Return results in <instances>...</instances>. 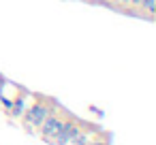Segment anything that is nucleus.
<instances>
[{"mask_svg": "<svg viewBox=\"0 0 156 145\" xmlns=\"http://www.w3.org/2000/svg\"><path fill=\"white\" fill-rule=\"evenodd\" d=\"M54 105H56V102H51L49 98H37L30 107H26V111H24V115H22V117H24V119H22V122H24V128L30 130V132H37Z\"/></svg>", "mask_w": 156, "mask_h": 145, "instance_id": "nucleus-1", "label": "nucleus"}, {"mask_svg": "<svg viewBox=\"0 0 156 145\" xmlns=\"http://www.w3.org/2000/svg\"><path fill=\"white\" fill-rule=\"evenodd\" d=\"M107 141H109V136H107V134H103L101 130H96V132H94V136L90 134V139L86 141V145H109Z\"/></svg>", "mask_w": 156, "mask_h": 145, "instance_id": "nucleus-5", "label": "nucleus"}, {"mask_svg": "<svg viewBox=\"0 0 156 145\" xmlns=\"http://www.w3.org/2000/svg\"><path fill=\"white\" fill-rule=\"evenodd\" d=\"M64 117H66V113H64L60 107H56V105H54V107L49 109L47 117L43 119V124H41V128H39V134H41V139H43L45 143H49V141H51V136L60 130V126H62Z\"/></svg>", "mask_w": 156, "mask_h": 145, "instance_id": "nucleus-2", "label": "nucleus"}, {"mask_svg": "<svg viewBox=\"0 0 156 145\" xmlns=\"http://www.w3.org/2000/svg\"><path fill=\"white\" fill-rule=\"evenodd\" d=\"M115 2H118V5L122 7V5H128V2H130V0H115Z\"/></svg>", "mask_w": 156, "mask_h": 145, "instance_id": "nucleus-6", "label": "nucleus"}, {"mask_svg": "<svg viewBox=\"0 0 156 145\" xmlns=\"http://www.w3.org/2000/svg\"><path fill=\"white\" fill-rule=\"evenodd\" d=\"M7 111V115L15 122V119H20L22 115H24V111H26V94H22V96H17L13 102H9V107L5 109Z\"/></svg>", "mask_w": 156, "mask_h": 145, "instance_id": "nucleus-3", "label": "nucleus"}, {"mask_svg": "<svg viewBox=\"0 0 156 145\" xmlns=\"http://www.w3.org/2000/svg\"><path fill=\"white\" fill-rule=\"evenodd\" d=\"M154 9H156V0H143L139 15H145L147 19H152V17H154Z\"/></svg>", "mask_w": 156, "mask_h": 145, "instance_id": "nucleus-4", "label": "nucleus"}]
</instances>
